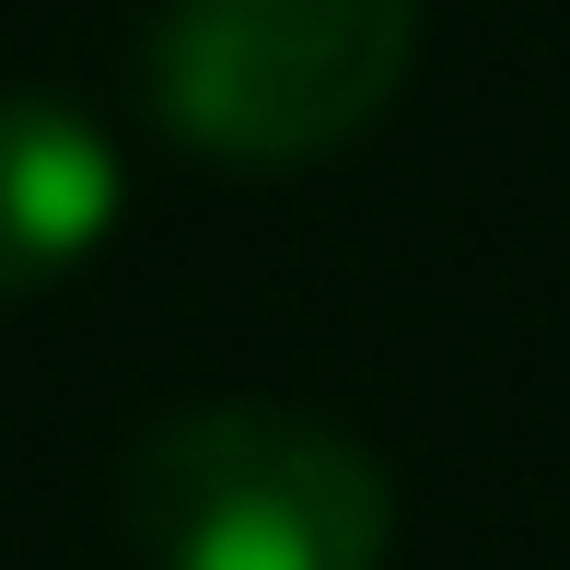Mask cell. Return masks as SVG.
Masks as SVG:
<instances>
[{"label":"cell","instance_id":"cell-1","mask_svg":"<svg viewBox=\"0 0 570 570\" xmlns=\"http://www.w3.org/2000/svg\"><path fill=\"white\" fill-rule=\"evenodd\" d=\"M128 535L151 570H384L396 489L303 407H187L128 454Z\"/></svg>","mask_w":570,"mask_h":570},{"label":"cell","instance_id":"cell-2","mask_svg":"<svg viewBox=\"0 0 570 570\" xmlns=\"http://www.w3.org/2000/svg\"><path fill=\"white\" fill-rule=\"evenodd\" d=\"M420 0H175L151 23V106L222 164H315L396 106Z\"/></svg>","mask_w":570,"mask_h":570},{"label":"cell","instance_id":"cell-3","mask_svg":"<svg viewBox=\"0 0 570 570\" xmlns=\"http://www.w3.org/2000/svg\"><path fill=\"white\" fill-rule=\"evenodd\" d=\"M117 222V151L47 94H0V292L70 279Z\"/></svg>","mask_w":570,"mask_h":570}]
</instances>
